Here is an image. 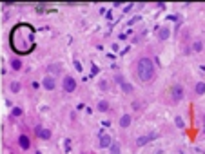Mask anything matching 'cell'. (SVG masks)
Instances as JSON below:
<instances>
[{"instance_id":"30bf717a","label":"cell","mask_w":205,"mask_h":154,"mask_svg":"<svg viewBox=\"0 0 205 154\" xmlns=\"http://www.w3.org/2000/svg\"><path fill=\"white\" fill-rule=\"evenodd\" d=\"M18 145H20L22 151H29V149H31V140L25 134H20L18 136Z\"/></svg>"},{"instance_id":"4fadbf2b","label":"cell","mask_w":205,"mask_h":154,"mask_svg":"<svg viewBox=\"0 0 205 154\" xmlns=\"http://www.w3.org/2000/svg\"><path fill=\"white\" fill-rule=\"evenodd\" d=\"M9 65H11V69H13V71H20L24 64H22V60H20V58H13V60L9 62Z\"/></svg>"},{"instance_id":"7c38bea8","label":"cell","mask_w":205,"mask_h":154,"mask_svg":"<svg viewBox=\"0 0 205 154\" xmlns=\"http://www.w3.org/2000/svg\"><path fill=\"white\" fill-rule=\"evenodd\" d=\"M169 37H171V31H169V27H162V29L158 31V40L165 42V40H169Z\"/></svg>"},{"instance_id":"ffe728a7","label":"cell","mask_w":205,"mask_h":154,"mask_svg":"<svg viewBox=\"0 0 205 154\" xmlns=\"http://www.w3.org/2000/svg\"><path fill=\"white\" fill-rule=\"evenodd\" d=\"M11 114H13V116H22V109H20V107H15V109L11 111Z\"/></svg>"},{"instance_id":"5bb4252c","label":"cell","mask_w":205,"mask_h":154,"mask_svg":"<svg viewBox=\"0 0 205 154\" xmlns=\"http://www.w3.org/2000/svg\"><path fill=\"white\" fill-rule=\"evenodd\" d=\"M96 109H98L100 113H107V111H109V102H107V100H100V102L96 103Z\"/></svg>"},{"instance_id":"2e32d148","label":"cell","mask_w":205,"mask_h":154,"mask_svg":"<svg viewBox=\"0 0 205 154\" xmlns=\"http://www.w3.org/2000/svg\"><path fill=\"white\" fill-rule=\"evenodd\" d=\"M192 51L194 53H202L203 51V42L202 40H194L192 42Z\"/></svg>"},{"instance_id":"9a60e30c","label":"cell","mask_w":205,"mask_h":154,"mask_svg":"<svg viewBox=\"0 0 205 154\" xmlns=\"http://www.w3.org/2000/svg\"><path fill=\"white\" fill-rule=\"evenodd\" d=\"M194 93H196L198 96H203L205 94V82H198V83L194 85Z\"/></svg>"},{"instance_id":"7a4b0ae2","label":"cell","mask_w":205,"mask_h":154,"mask_svg":"<svg viewBox=\"0 0 205 154\" xmlns=\"http://www.w3.org/2000/svg\"><path fill=\"white\" fill-rule=\"evenodd\" d=\"M156 75V65L151 56H140L136 62V76L140 82H153V78Z\"/></svg>"},{"instance_id":"ba28073f","label":"cell","mask_w":205,"mask_h":154,"mask_svg":"<svg viewBox=\"0 0 205 154\" xmlns=\"http://www.w3.org/2000/svg\"><path fill=\"white\" fill-rule=\"evenodd\" d=\"M118 125H120L122 129H129V127L133 125V114H129V113L122 114L120 116V120H118Z\"/></svg>"},{"instance_id":"d6986e66","label":"cell","mask_w":205,"mask_h":154,"mask_svg":"<svg viewBox=\"0 0 205 154\" xmlns=\"http://www.w3.org/2000/svg\"><path fill=\"white\" fill-rule=\"evenodd\" d=\"M174 123H176V127H178V129H184V127H185V123H184V120H182V116H176V118H174Z\"/></svg>"},{"instance_id":"9c48e42d","label":"cell","mask_w":205,"mask_h":154,"mask_svg":"<svg viewBox=\"0 0 205 154\" xmlns=\"http://www.w3.org/2000/svg\"><path fill=\"white\" fill-rule=\"evenodd\" d=\"M111 143H113V138H111V134L102 133V134H100V147H102V149H109V147H111Z\"/></svg>"},{"instance_id":"ac0fdd59","label":"cell","mask_w":205,"mask_h":154,"mask_svg":"<svg viewBox=\"0 0 205 154\" xmlns=\"http://www.w3.org/2000/svg\"><path fill=\"white\" fill-rule=\"evenodd\" d=\"M109 149H111V154H120V145H118V143H114V141L111 143V147H109Z\"/></svg>"},{"instance_id":"5b68a950","label":"cell","mask_w":205,"mask_h":154,"mask_svg":"<svg viewBox=\"0 0 205 154\" xmlns=\"http://www.w3.org/2000/svg\"><path fill=\"white\" fill-rule=\"evenodd\" d=\"M42 87L45 91H55L56 89V78L53 76V75H45L44 80H42Z\"/></svg>"},{"instance_id":"7402d4cb","label":"cell","mask_w":205,"mask_h":154,"mask_svg":"<svg viewBox=\"0 0 205 154\" xmlns=\"http://www.w3.org/2000/svg\"><path fill=\"white\" fill-rule=\"evenodd\" d=\"M100 87H102L103 91H105V89H107V82H102V83H100Z\"/></svg>"},{"instance_id":"603a6c76","label":"cell","mask_w":205,"mask_h":154,"mask_svg":"<svg viewBox=\"0 0 205 154\" xmlns=\"http://www.w3.org/2000/svg\"><path fill=\"white\" fill-rule=\"evenodd\" d=\"M203 136H205V118H203Z\"/></svg>"},{"instance_id":"44dd1931","label":"cell","mask_w":205,"mask_h":154,"mask_svg":"<svg viewBox=\"0 0 205 154\" xmlns=\"http://www.w3.org/2000/svg\"><path fill=\"white\" fill-rule=\"evenodd\" d=\"M31 85H33V89H38V87H40V83H38V82H33Z\"/></svg>"},{"instance_id":"e0dca14e","label":"cell","mask_w":205,"mask_h":154,"mask_svg":"<svg viewBox=\"0 0 205 154\" xmlns=\"http://www.w3.org/2000/svg\"><path fill=\"white\" fill-rule=\"evenodd\" d=\"M149 140H151L149 136H140V138L136 140V145H138V147H144L145 143H149Z\"/></svg>"},{"instance_id":"8fae6325","label":"cell","mask_w":205,"mask_h":154,"mask_svg":"<svg viewBox=\"0 0 205 154\" xmlns=\"http://www.w3.org/2000/svg\"><path fill=\"white\" fill-rule=\"evenodd\" d=\"M9 91H11L13 94H18V93L22 91V83L20 82H17V80H13V82L9 83Z\"/></svg>"},{"instance_id":"3957f363","label":"cell","mask_w":205,"mask_h":154,"mask_svg":"<svg viewBox=\"0 0 205 154\" xmlns=\"http://www.w3.org/2000/svg\"><path fill=\"white\" fill-rule=\"evenodd\" d=\"M184 98H185L184 85H182V83H174V85L171 87V100H172L174 103H180Z\"/></svg>"},{"instance_id":"277c9868","label":"cell","mask_w":205,"mask_h":154,"mask_svg":"<svg viewBox=\"0 0 205 154\" xmlns=\"http://www.w3.org/2000/svg\"><path fill=\"white\" fill-rule=\"evenodd\" d=\"M62 89H64V93H67V94L75 93V91H76V80H75V76L65 75L64 80H62Z\"/></svg>"},{"instance_id":"8992f818","label":"cell","mask_w":205,"mask_h":154,"mask_svg":"<svg viewBox=\"0 0 205 154\" xmlns=\"http://www.w3.org/2000/svg\"><path fill=\"white\" fill-rule=\"evenodd\" d=\"M35 134H37V138H40V140H51L53 133H51V129H47V127H42V125H38V127L35 129Z\"/></svg>"},{"instance_id":"6da1fadb","label":"cell","mask_w":205,"mask_h":154,"mask_svg":"<svg viewBox=\"0 0 205 154\" xmlns=\"http://www.w3.org/2000/svg\"><path fill=\"white\" fill-rule=\"evenodd\" d=\"M11 47L17 55H27L35 47L33 40V27L27 24H20L11 33Z\"/></svg>"},{"instance_id":"52a82bcc","label":"cell","mask_w":205,"mask_h":154,"mask_svg":"<svg viewBox=\"0 0 205 154\" xmlns=\"http://www.w3.org/2000/svg\"><path fill=\"white\" fill-rule=\"evenodd\" d=\"M116 82L120 83V87H122V91L125 93V94H133V93H134V87H133L129 82H125L123 76H116Z\"/></svg>"}]
</instances>
